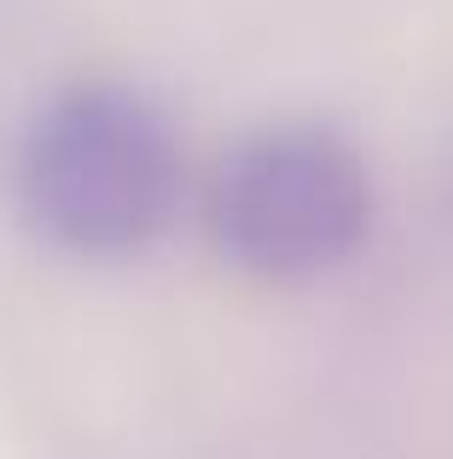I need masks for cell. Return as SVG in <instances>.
I'll use <instances>...</instances> for the list:
<instances>
[{"label":"cell","instance_id":"cell-1","mask_svg":"<svg viewBox=\"0 0 453 459\" xmlns=\"http://www.w3.org/2000/svg\"><path fill=\"white\" fill-rule=\"evenodd\" d=\"M23 198L58 245L128 256L163 233L181 198V146L151 100L128 88H76L30 128Z\"/></svg>","mask_w":453,"mask_h":459},{"label":"cell","instance_id":"cell-2","mask_svg":"<svg viewBox=\"0 0 453 459\" xmlns=\"http://www.w3.org/2000/svg\"><path fill=\"white\" fill-rule=\"evenodd\" d=\"M372 221V180L326 128H268L216 169L209 227L221 250L268 280H314L349 262Z\"/></svg>","mask_w":453,"mask_h":459}]
</instances>
